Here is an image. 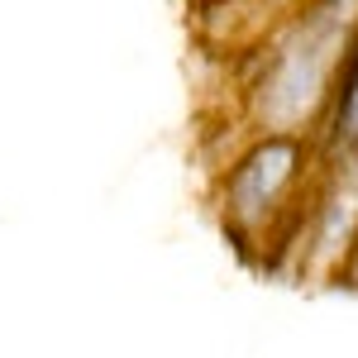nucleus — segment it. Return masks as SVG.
<instances>
[{
	"mask_svg": "<svg viewBox=\"0 0 358 358\" xmlns=\"http://www.w3.org/2000/svg\"><path fill=\"white\" fill-rule=\"evenodd\" d=\"M358 29V0H310L268 43L248 82V115L258 134L301 138L334 106L339 72Z\"/></svg>",
	"mask_w": 358,
	"mask_h": 358,
	"instance_id": "f257e3e1",
	"label": "nucleus"
},
{
	"mask_svg": "<svg viewBox=\"0 0 358 358\" xmlns=\"http://www.w3.org/2000/svg\"><path fill=\"white\" fill-rule=\"evenodd\" d=\"M301 138L258 134L229 163L220 182V215L244 248L282 239V220L292 215V196L301 182Z\"/></svg>",
	"mask_w": 358,
	"mask_h": 358,
	"instance_id": "f03ea898",
	"label": "nucleus"
},
{
	"mask_svg": "<svg viewBox=\"0 0 358 358\" xmlns=\"http://www.w3.org/2000/svg\"><path fill=\"white\" fill-rule=\"evenodd\" d=\"M330 143L339 153H358V29L349 57H344V72H339V91H334L330 106Z\"/></svg>",
	"mask_w": 358,
	"mask_h": 358,
	"instance_id": "7ed1b4c3",
	"label": "nucleus"
}]
</instances>
